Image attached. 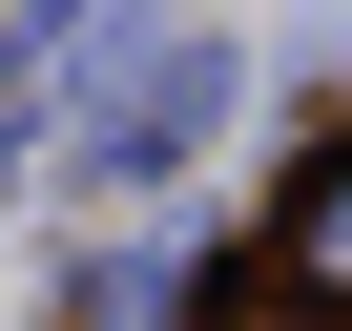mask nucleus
I'll return each mask as SVG.
<instances>
[{
    "instance_id": "1",
    "label": "nucleus",
    "mask_w": 352,
    "mask_h": 331,
    "mask_svg": "<svg viewBox=\"0 0 352 331\" xmlns=\"http://www.w3.org/2000/svg\"><path fill=\"white\" fill-rule=\"evenodd\" d=\"M290 269H311V290H352V166H331V207L290 228Z\"/></svg>"
}]
</instances>
